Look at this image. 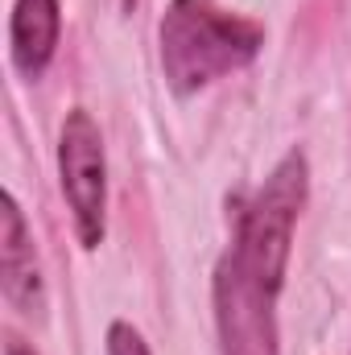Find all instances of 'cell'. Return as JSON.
Here are the masks:
<instances>
[{"label": "cell", "instance_id": "1", "mask_svg": "<svg viewBox=\"0 0 351 355\" xmlns=\"http://www.w3.org/2000/svg\"><path fill=\"white\" fill-rule=\"evenodd\" d=\"M261 42V25L211 0H174L162 21V67H166L170 87L178 95H190L248 67Z\"/></svg>", "mask_w": 351, "mask_h": 355}, {"label": "cell", "instance_id": "4", "mask_svg": "<svg viewBox=\"0 0 351 355\" xmlns=\"http://www.w3.org/2000/svg\"><path fill=\"white\" fill-rule=\"evenodd\" d=\"M58 170H62V194L75 215V232L83 248L103 240V198H108V166H103V141L99 128L83 107H75L58 137Z\"/></svg>", "mask_w": 351, "mask_h": 355}, {"label": "cell", "instance_id": "7", "mask_svg": "<svg viewBox=\"0 0 351 355\" xmlns=\"http://www.w3.org/2000/svg\"><path fill=\"white\" fill-rule=\"evenodd\" d=\"M108 355H149V347H145V339L128 322H116L108 331Z\"/></svg>", "mask_w": 351, "mask_h": 355}, {"label": "cell", "instance_id": "2", "mask_svg": "<svg viewBox=\"0 0 351 355\" xmlns=\"http://www.w3.org/2000/svg\"><path fill=\"white\" fill-rule=\"evenodd\" d=\"M302 202H306V157L289 153L264 178L257 198L240 211L232 257L244 268H252L261 281H268L273 289H281V281H285L289 240H293V223H298Z\"/></svg>", "mask_w": 351, "mask_h": 355}, {"label": "cell", "instance_id": "8", "mask_svg": "<svg viewBox=\"0 0 351 355\" xmlns=\"http://www.w3.org/2000/svg\"><path fill=\"white\" fill-rule=\"evenodd\" d=\"M4 355H33V352H29V347H25V343H21V339H12V343H8V347H4Z\"/></svg>", "mask_w": 351, "mask_h": 355}, {"label": "cell", "instance_id": "5", "mask_svg": "<svg viewBox=\"0 0 351 355\" xmlns=\"http://www.w3.org/2000/svg\"><path fill=\"white\" fill-rule=\"evenodd\" d=\"M0 289L21 314H42V277H37V257L29 227L21 219V207L12 194H4L0 211Z\"/></svg>", "mask_w": 351, "mask_h": 355}, {"label": "cell", "instance_id": "6", "mask_svg": "<svg viewBox=\"0 0 351 355\" xmlns=\"http://www.w3.org/2000/svg\"><path fill=\"white\" fill-rule=\"evenodd\" d=\"M58 0H17L12 8V62L25 79H37L58 46Z\"/></svg>", "mask_w": 351, "mask_h": 355}, {"label": "cell", "instance_id": "3", "mask_svg": "<svg viewBox=\"0 0 351 355\" xmlns=\"http://www.w3.org/2000/svg\"><path fill=\"white\" fill-rule=\"evenodd\" d=\"M277 289L232 252L215 268V322L223 355H277Z\"/></svg>", "mask_w": 351, "mask_h": 355}]
</instances>
